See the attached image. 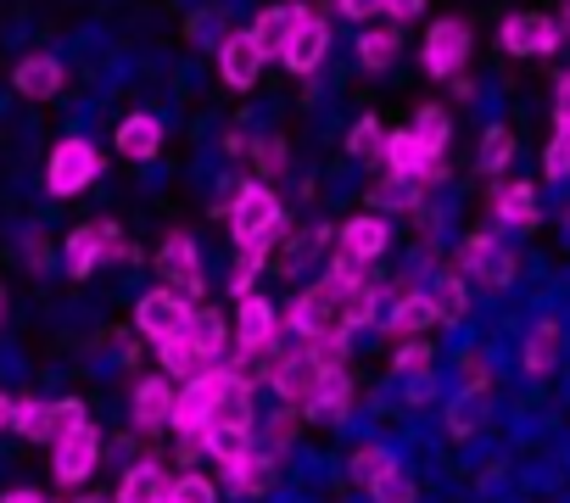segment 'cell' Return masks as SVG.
I'll return each instance as SVG.
<instances>
[{
  "label": "cell",
  "instance_id": "cell-1",
  "mask_svg": "<svg viewBox=\"0 0 570 503\" xmlns=\"http://www.w3.org/2000/svg\"><path fill=\"white\" fill-rule=\"evenodd\" d=\"M285 207H279V196L263 185V179H252V185H240L235 190V201H229V235H235V246H240V258L246 264H268V251L285 240Z\"/></svg>",
  "mask_w": 570,
  "mask_h": 503
},
{
  "label": "cell",
  "instance_id": "cell-2",
  "mask_svg": "<svg viewBox=\"0 0 570 503\" xmlns=\"http://www.w3.org/2000/svg\"><path fill=\"white\" fill-rule=\"evenodd\" d=\"M347 297H353V286H342V280H320V286H308L292 308H285V331L292 336H303V342H325V336H353L347 331Z\"/></svg>",
  "mask_w": 570,
  "mask_h": 503
},
{
  "label": "cell",
  "instance_id": "cell-3",
  "mask_svg": "<svg viewBox=\"0 0 570 503\" xmlns=\"http://www.w3.org/2000/svg\"><path fill=\"white\" fill-rule=\"evenodd\" d=\"M96 174H101V151H96L85 135H68V140H57V146H51L46 190H51V196H79V190H90V185H96Z\"/></svg>",
  "mask_w": 570,
  "mask_h": 503
},
{
  "label": "cell",
  "instance_id": "cell-4",
  "mask_svg": "<svg viewBox=\"0 0 570 503\" xmlns=\"http://www.w3.org/2000/svg\"><path fill=\"white\" fill-rule=\"evenodd\" d=\"M320 375H325V364H320V353L303 342L297 353H274L268 386H274V397H279V403L308 408V403H314V392H320Z\"/></svg>",
  "mask_w": 570,
  "mask_h": 503
},
{
  "label": "cell",
  "instance_id": "cell-5",
  "mask_svg": "<svg viewBox=\"0 0 570 503\" xmlns=\"http://www.w3.org/2000/svg\"><path fill=\"white\" fill-rule=\"evenodd\" d=\"M459 275L481 280L487 292H503V286L514 280V251H509L498 235L475 229V235H464V246H459Z\"/></svg>",
  "mask_w": 570,
  "mask_h": 503
},
{
  "label": "cell",
  "instance_id": "cell-6",
  "mask_svg": "<svg viewBox=\"0 0 570 503\" xmlns=\"http://www.w3.org/2000/svg\"><path fill=\"white\" fill-rule=\"evenodd\" d=\"M190 319H196V303H190L185 292H174V286H157V292H146V297L135 303V325H140V336H151V342H168V336L190 331Z\"/></svg>",
  "mask_w": 570,
  "mask_h": 503
},
{
  "label": "cell",
  "instance_id": "cell-7",
  "mask_svg": "<svg viewBox=\"0 0 570 503\" xmlns=\"http://www.w3.org/2000/svg\"><path fill=\"white\" fill-rule=\"evenodd\" d=\"M96 464H101V431L96 425H79L62 442H51V475L62 486H85L96 475Z\"/></svg>",
  "mask_w": 570,
  "mask_h": 503
},
{
  "label": "cell",
  "instance_id": "cell-8",
  "mask_svg": "<svg viewBox=\"0 0 570 503\" xmlns=\"http://www.w3.org/2000/svg\"><path fill=\"white\" fill-rule=\"evenodd\" d=\"M498 40H503L509 57H553L564 46V29L542 12H514V18H503Z\"/></svg>",
  "mask_w": 570,
  "mask_h": 503
},
{
  "label": "cell",
  "instance_id": "cell-9",
  "mask_svg": "<svg viewBox=\"0 0 570 503\" xmlns=\"http://www.w3.org/2000/svg\"><path fill=\"white\" fill-rule=\"evenodd\" d=\"M420 62H425V73H431V79H459V73H464V62H470V29H464L459 18L431 23Z\"/></svg>",
  "mask_w": 570,
  "mask_h": 503
},
{
  "label": "cell",
  "instance_id": "cell-10",
  "mask_svg": "<svg viewBox=\"0 0 570 503\" xmlns=\"http://www.w3.org/2000/svg\"><path fill=\"white\" fill-rule=\"evenodd\" d=\"M392 174H403V179H420V185H436L442 174H448V162H442V151H431L414 129H392L386 135V157H381Z\"/></svg>",
  "mask_w": 570,
  "mask_h": 503
},
{
  "label": "cell",
  "instance_id": "cell-11",
  "mask_svg": "<svg viewBox=\"0 0 570 503\" xmlns=\"http://www.w3.org/2000/svg\"><path fill=\"white\" fill-rule=\"evenodd\" d=\"M279 325H285V314L268 303V297H240V314H235V347H246V353H279Z\"/></svg>",
  "mask_w": 570,
  "mask_h": 503
},
{
  "label": "cell",
  "instance_id": "cell-12",
  "mask_svg": "<svg viewBox=\"0 0 570 503\" xmlns=\"http://www.w3.org/2000/svg\"><path fill=\"white\" fill-rule=\"evenodd\" d=\"M157 269H163V275H168V286H174V292H185L190 303H196V297H202V286H207V280H202V251H196V240H190L185 229H174V235L157 246Z\"/></svg>",
  "mask_w": 570,
  "mask_h": 503
},
{
  "label": "cell",
  "instance_id": "cell-13",
  "mask_svg": "<svg viewBox=\"0 0 570 503\" xmlns=\"http://www.w3.org/2000/svg\"><path fill=\"white\" fill-rule=\"evenodd\" d=\"M274 470H279V453H268V447H240L235 458H224V486H229L235 497H257V492L274 486Z\"/></svg>",
  "mask_w": 570,
  "mask_h": 503
},
{
  "label": "cell",
  "instance_id": "cell-14",
  "mask_svg": "<svg viewBox=\"0 0 570 503\" xmlns=\"http://www.w3.org/2000/svg\"><path fill=\"white\" fill-rule=\"evenodd\" d=\"M325 57H331V23L320 18V12H308L303 18V29L292 34V46H285V68H292L297 79H314L320 68H325Z\"/></svg>",
  "mask_w": 570,
  "mask_h": 503
},
{
  "label": "cell",
  "instance_id": "cell-15",
  "mask_svg": "<svg viewBox=\"0 0 570 503\" xmlns=\"http://www.w3.org/2000/svg\"><path fill=\"white\" fill-rule=\"evenodd\" d=\"M263 46L252 40V29L246 34H224L218 40V73H224V85L229 90H252L257 85V73H263Z\"/></svg>",
  "mask_w": 570,
  "mask_h": 503
},
{
  "label": "cell",
  "instance_id": "cell-16",
  "mask_svg": "<svg viewBox=\"0 0 570 503\" xmlns=\"http://www.w3.org/2000/svg\"><path fill=\"white\" fill-rule=\"evenodd\" d=\"M174 397H179V386H174V375H146L140 386H135V431H168L174 425Z\"/></svg>",
  "mask_w": 570,
  "mask_h": 503
},
{
  "label": "cell",
  "instance_id": "cell-17",
  "mask_svg": "<svg viewBox=\"0 0 570 503\" xmlns=\"http://www.w3.org/2000/svg\"><path fill=\"white\" fill-rule=\"evenodd\" d=\"M112 503H174V475H168L157 458H140V464L124 470Z\"/></svg>",
  "mask_w": 570,
  "mask_h": 503
},
{
  "label": "cell",
  "instance_id": "cell-18",
  "mask_svg": "<svg viewBox=\"0 0 570 503\" xmlns=\"http://www.w3.org/2000/svg\"><path fill=\"white\" fill-rule=\"evenodd\" d=\"M303 18H308V7H268V12H257V23H252V40L263 46V57H285V46H292V34L303 29Z\"/></svg>",
  "mask_w": 570,
  "mask_h": 503
},
{
  "label": "cell",
  "instance_id": "cell-19",
  "mask_svg": "<svg viewBox=\"0 0 570 503\" xmlns=\"http://www.w3.org/2000/svg\"><path fill=\"white\" fill-rule=\"evenodd\" d=\"M62 264H68L73 280H85V275H96V269L107 264V218H101V224H79V229L68 235Z\"/></svg>",
  "mask_w": 570,
  "mask_h": 503
},
{
  "label": "cell",
  "instance_id": "cell-20",
  "mask_svg": "<svg viewBox=\"0 0 570 503\" xmlns=\"http://www.w3.org/2000/svg\"><path fill=\"white\" fill-rule=\"evenodd\" d=\"M336 240H342V251H353L358 264H375V258H386V246H392V224L364 213V218H347Z\"/></svg>",
  "mask_w": 570,
  "mask_h": 503
},
{
  "label": "cell",
  "instance_id": "cell-21",
  "mask_svg": "<svg viewBox=\"0 0 570 503\" xmlns=\"http://www.w3.org/2000/svg\"><path fill=\"white\" fill-rule=\"evenodd\" d=\"M12 85H18V96H29V101H51V96L68 85V68H62L57 57L35 51V57H23V62H18Z\"/></svg>",
  "mask_w": 570,
  "mask_h": 503
},
{
  "label": "cell",
  "instance_id": "cell-22",
  "mask_svg": "<svg viewBox=\"0 0 570 503\" xmlns=\"http://www.w3.org/2000/svg\"><path fill=\"white\" fill-rule=\"evenodd\" d=\"M559 353H564V325L559 319H537L531 336H525V347H520V369L525 375H548L559 364Z\"/></svg>",
  "mask_w": 570,
  "mask_h": 503
},
{
  "label": "cell",
  "instance_id": "cell-23",
  "mask_svg": "<svg viewBox=\"0 0 570 503\" xmlns=\"http://www.w3.org/2000/svg\"><path fill=\"white\" fill-rule=\"evenodd\" d=\"M442 314H436V297L431 292H403L397 297V308L381 319L386 325V336H420V331H431Z\"/></svg>",
  "mask_w": 570,
  "mask_h": 503
},
{
  "label": "cell",
  "instance_id": "cell-24",
  "mask_svg": "<svg viewBox=\"0 0 570 503\" xmlns=\"http://www.w3.org/2000/svg\"><path fill=\"white\" fill-rule=\"evenodd\" d=\"M118 151H124L129 162H151V157L163 151V124H157L151 112H129V118L118 124Z\"/></svg>",
  "mask_w": 570,
  "mask_h": 503
},
{
  "label": "cell",
  "instance_id": "cell-25",
  "mask_svg": "<svg viewBox=\"0 0 570 503\" xmlns=\"http://www.w3.org/2000/svg\"><path fill=\"white\" fill-rule=\"evenodd\" d=\"M353 408V381H347V369L342 364H325V375H320V392H314V403L303 408L308 420H342Z\"/></svg>",
  "mask_w": 570,
  "mask_h": 503
},
{
  "label": "cell",
  "instance_id": "cell-26",
  "mask_svg": "<svg viewBox=\"0 0 570 503\" xmlns=\"http://www.w3.org/2000/svg\"><path fill=\"white\" fill-rule=\"evenodd\" d=\"M157 364H163V375H174V381H196L202 369H213V364H207V353L190 342V331H179V336L157 342Z\"/></svg>",
  "mask_w": 570,
  "mask_h": 503
},
{
  "label": "cell",
  "instance_id": "cell-27",
  "mask_svg": "<svg viewBox=\"0 0 570 503\" xmlns=\"http://www.w3.org/2000/svg\"><path fill=\"white\" fill-rule=\"evenodd\" d=\"M492 213H498L509 229H531V224H537V190H531L525 179H509V185H498Z\"/></svg>",
  "mask_w": 570,
  "mask_h": 503
},
{
  "label": "cell",
  "instance_id": "cell-28",
  "mask_svg": "<svg viewBox=\"0 0 570 503\" xmlns=\"http://www.w3.org/2000/svg\"><path fill=\"white\" fill-rule=\"evenodd\" d=\"M325 240H331V229L325 224H308V229H285V251H279V275H297L308 258H320L325 251Z\"/></svg>",
  "mask_w": 570,
  "mask_h": 503
},
{
  "label": "cell",
  "instance_id": "cell-29",
  "mask_svg": "<svg viewBox=\"0 0 570 503\" xmlns=\"http://www.w3.org/2000/svg\"><path fill=\"white\" fill-rule=\"evenodd\" d=\"M190 342L207 353V364H224V358H229V325H224V314H218V308H196Z\"/></svg>",
  "mask_w": 570,
  "mask_h": 503
},
{
  "label": "cell",
  "instance_id": "cell-30",
  "mask_svg": "<svg viewBox=\"0 0 570 503\" xmlns=\"http://www.w3.org/2000/svg\"><path fill=\"white\" fill-rule=\"evenodd\" d=\"M397 57H403V40H397L392 29H370V34L358 40V62H364L370 73H386V68H397Z\"/></svg>",
  "mask_w": 570,
  "mask_h": 503
},
{
  "label": "cell",
  "instance_id": "cell-31",
  "mask_svg": "<svg viewBox=\"0 0 570 503\" xmlns=\"http://www.w3.org/2000/svg\"><path fill=\"white\" fill-rule=\"evenodd\" d=\"M420 179H403V174H386V179H375V190H370V201L375 207H397V213H420Z\"/></svg>",
  "mask_w": 570,
  "mask_h": 503
},
{
  "label": "cell",
  "instance_id": "cell-32",
  "mask_svg": "<svg viewBox=\"0 0 570 503\" xmlns=\"http://www.w3.org/2000/svg\"><path fill=\"white\" fill-rule=\"evenodd\" d=\"M481 414H487V397L459 392V397L448 403V436H453V442H470V436L481 431Z\"/></svg>",
  "mask_w": 570,
  "mask_h": 503
},
{
  "label": "cell",
  "instance_id": "cell-33",
  "mask_svg": "<svg viewBox=\"0 0 570 503\" xmlns=\"http://www.w3.org/2000/svg\"><path fill=\"white\" fill-rule=\"evenodd\" d=\"M18 436L29 442H51V403L46 397H18V420H12Z\"/></svg>",
  "mask_w": 570,
  "mask_h": 503
},
{
  "label": "cell",
  "instance_id": "cell-34",
  "mask_svg": "<svg viewBox=\"0 0 570 503\" xmlns=\"http://www.w3.org/2000/svg\"><path fill=\"white\" fill-rule=\"evenodd\" d=\"M297 425H303V408H292V403H279V414L263 425V442H268V453H292V442H297Z\"/></svg>",
  "mask_w": 570,
  "mask_h": 503
},
{
  "label": "cell",
  "instance_id": "cell-35",
  "mask_svg": "<svg viewBox=\"0 0 570 503\" xmlns=\"http://www.w3.org/2000/svg\"><path fill=\"white\" fill-rule=\"evenodd\" d=\"M347 151H353L358 162H381V157H386V129H381L375 118H358V129L347 135Z\"/></svg>",
  "mask_w": 570,
  "mask_h": 503
},
{
  "label": "cell",
  "instance_id": "cell-36",
  "mask_svg": "<svg viewBox=\"0 0 570 503\" xmlns=\"http://www.w3.org/2000/svg\"><path fill=\"white\" fill-rule=\"evenodd\" d=\"M370 325H381V292L364 280V286H353V297H347V331H370Z\"/></svg>",
  "mask_w": 570,
  "mask_h": 503
},
{
  "label": "cell",
  "instance_id": "cell-37",
  "mask_svg": "<svg viewBox=\"0 0 570 503\" xmlns=\"http://www.w3.org/2000/svg\"><path fill=\"white\" fill-rule=\"evenodd\" d=\"M431 297H436V314L442 319H464V280H459V269H448V275H436V286H431Z\"/></svg>",
  "mask_w": 570,
  "mask_h": 503
},
{
  "label": "cell",
  "instance_id": "cell-38",
  "mask_svg": "<svg viewBox=\"0 0 570 503\" xmlns=\"http://www.w3.org/2000/svg\"><path fill=\"white\" fill-rule=\"evenodd\" d=\"M392 464H397V458H392L386 447H358V453H353V486H364V492H370Z\"/></svg>",
  "mask_w": 570,
  "mask_h": 503
},
{
  "label": "cell",
  "instance_id": "cell-39",
  "mask_svg": "<svg viewBox=\"0 0 570 503\" xmlns=\"http://www.w3.org/2000/svg\"><path fill=\"white\" fill-rule=\"evenodd\" d=\"M414 135H420L431 151H448V135H453V124H448V112H442V107H420V118H414Z\"/></svg>",
  "mask_w": 570,
  "mask_h": 503
},
{
  "label": "cell",
  "instance_id": "cell-40",
  "mask_svg": "<svg viewBox=\"0 0 570 503\" xmlns=\"http://www.w3.org/2000/svg\"><path fill=\"white\" fill-rule=\"evenodd\" d=\"M459 392H475V397L492 392V364H487V353H464V358H459Z\"/></svg>",
  "mask_w": 570,
  "mask_h": 503
},
{
  "label": "cell",
  "instance_id": "cell-41",
  "mask_svg": "<svg viewBox=\"0 0 570 503\" xmlns=\"http://www.w3.org/2000/svg\"><path fill=\"white\" fill-rule=\"evenodd\" d=\"M509 157H514V135H509V129H487V140H481V168H487V174H503Z\"/></svg>",
  "mask_w": 570,
  "mask_h": 503
},
{
  "label": "cell",
  "instance_id": "cell-42",
  "mask_svg": "<svg viewBox=\"0 0 570 503\" xmlns=\"http://www.w3.org/2000/svg\"><path fill=\"white\" fill-rule=\"evenodd\" d=\"M252 162H257V174H263V179H279V174H285V140H279V135L252 140Z\"/></svg>",
  "mask_w": 570,
  "mask_h": 503
},
{
  "label": "cell",
  "instance_id": "cell-43",
  "mask_svg": "<svg viewBox=\"0 0 570 503\" xmlns=\"http://www.w3.org/2000/svg\"><path fill=\"white\" fill-rule=\"evenodd\" d=\"M79 425H90V408H85L79 397L51 403V442H62V436H68V431H79Z\"/></svg>",
  "mask_w": 570,
  "mask_h": 503
},
{
  "label": "cell",
  "instance_id": "cell-44",
  "mask_svg": "<svg viewBox=\"0 0 570 503\" xmlns=\"http://www.w3.org/2000/svg\"><path fill=\"white\" fill-rule=\"evenodd\" d=\"M370 497H375V503H414L420 492H414V481H409V475H403V470L392 464V470H386V475H381V481L370 486Z\"/></svg>",
  "mask_w": 570,
  "mask_h": 503
},
{
  "label": "cell",
  "instance_id": "cell-45",
  "mask_svg": "<svg viewBox=\"0 0 570 503\" xmlns=\"http://www.w3.org/2000/svg\"><path fill=\"white\" fill-rule=\"evenodd\" d=\"M542 174L548 179H570V129H553V140L542 151Z\"/></svg>",
  "mask_w": 570,
  "mask_h": 503
},
{
  "label": "cell",
  "instance_id": "cell-46",
  "mask_svg": "<svg viewBox=\"0 0 570 503\" xmlns=\"http://www.w3.org/2000/svg\"><path fill=\"white\" fill-rule=\"evenodd\" d=\"M174 503H218V481H207V475H179V481H174Z\"/></svg>",
  "mask_w": 570,
  "mask_h": 503
},
{
  "label": "cell",
  "instance_id": "cell-47",
  "mask_svg": "<svg viewBox=\"0 0 570 503\" xmlns=\"http://www.w3.org/2000/svg\"><path fill=\"white\" fill-rule=\"evenodd\" d=\"M431 364H436V358H431L425 342H409L403 353H392V369H397V375H431Z\"/></svg>",
  "mask_w": 570,
  "mask_h": 503
},
{
  "label": "cell",
  "instance_id": "cell-48",
  "mask_svg": "<svg viewBox=\"0 0 570 503\" xmlns=\"http://www.w3.org/2000/svg\"><path fill=\"white\" fill-rule=\"evenodd\" d=\"M202 447L224 464V458H235L240 447H252V431H207V442H202Z\"/></svg>",
  "mask_w": 570,
  "mask_h": 503
},
{
  "label": "cell",
  "instance_id": "cell-49",
  "mask_svg": "<svg viewBox=\"0 0 570 503\" xmlns=\"http://www.w3.org/2000/svg\"><path fill=\"white\" fill-rule=\"evenodd\" d=\"M553 124H559V129H570V73H559V79H553Z\"/></svg>",
  "mask_w": 570,
  "mask_h": 503
},
{
  "label": "cell",
  "instance_id": "cell-50",
  "mask_svg": "<svg viewBox=\"0 0 570 503\" xmlns=\"http://www.w3.org/2000/svg\"><path fill=\"white\" fill-rule=\"evenodd\" d=\"M386 7V0H336V12L342 18H353V23H364V18H375Z\"/></svg>",
  "mask_w": 570,
  "mask_h": 503
},
{
  "label": "cell",
  "instance_id": "cell-51",
  "mask_svg": "<svg viewBox=\"0 0 570 503\" xmlns=\"http://www.w3.org/2000/svg\"><path fill=\"white\" fill-rule=\"evenodd\" d=\"M420 7H425V0H386V18H397V23H409V18H420Z\"/></svg>",
  "mask_w": 570,
  "mask_h": 503
},
{
  "label": "cell",
  "instance_id": "cell-52",
  "mask_svg": "<svg viewBox=\"0 0 570 503\" xmlns=\"http://www.w3.org/2000/svg\"><path fill=\"white\" fill-rule=\"evenodd\" d=\"M12 420H18V397L0 392V431H12Z\"/></svg>",
  "mask_w": 570,
  "mask_h": 503
},
{
  "label": "cell",
  "instance_id": "cell-53",
  "mask_svg": "<svg viewBox=\"0 0 570 503\" xmlns=\"http://www.w3.org/2000/svg\"><path fill=\"white\" fill-rule=\"evenodd\" d=\"M0 503H46L35 486H18V492H0Z\"/></svg>",
  "mask_w": 570,
  "mask_h": 503
},
{
  "label": "cell",
  "instance_id": "cell-54",
  "mask_svg": "<svg viewBox=\"0 0 570 503\" xmlns=\"http://www.w3.org/2000/svg\"><path fill=\"white\" fill-rule=\"evenodd\" d=\"M202 34H213V12H202V18H190V40H202ZM207 46V40H202Z\"/></svg>",
  "mask_w": 570,
  "mask_h": 503
},
{
  "label": "cell",
  "instance_id": "cell-55",
  "mask_svg": "<svg viewBox=\"0 0 570 503\" xmlns=\"http://www.w3.org/2000/svg\"><path fill=\"white\" fill-rule=\"evenodd\" d=\"M29 264L46 269V240H40V235H29Z\"/></svg>",
  "mask_w": 570,
  "mask_h": 503
},
{
  "label": "cell",
  "instance_id": "cell-56",
  "mask_svg": "<svg viewBox=\"0 0 570 503\" xmlns=\"http://www.w3.org/2000/svg\"><path fill=\"white\" fill-rule=\"evenodd\" d=\"M559 29H564V34H570V7H564V18H559Z\"/></svg>",
  "mask_w": 570,
  "mask_h": 503
},
{
  "label": "cell",
  "instance_id": "cell-57",
  "mask_svg": "<svg viewBox=\"0 0 570 503\" xmlns=\"http://www.w3.org/2000/svg\"><path fill=\"white\" fill-rule=\"evenodd\" d=\"M0 319H7V292H0Z\"/></svg>",
  "mask_w": 570,
  "mask_h": 503
}]
</instances>
